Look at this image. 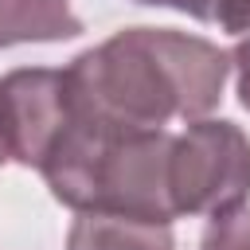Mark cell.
Here are the masks:
<instances>
[{"instance_id": "9c48e42d", "label": "cell", "mask_w": 250, "mask_h": 250, "mask_svg": "<svg viewBox=\"0 0 250 250\" xmlns=\"http://www.w3.org/2000/svg\"><path fill=\"white\" fill-rule=\"evenodd\" d=\"M133 4H145V8H172V12H184V16L199 20V23H211L219 0H133Z\"/></svg>"}, {"instance_id": "8992f818", "label": "cell", "mask_w": 250, "mask_h": 250, "mask_svg": "<svg viewBox=\"0 0 250 250\" xmlns=\"http://www.w3.org/2000/svg\"><path fill=\"white\" fill-rule=\"evenodd\" d=\"M199 250H250V207L211 219L199 238Z\"/></svg>"}, {"instance_id": "3957f363", "label": "cell", "mask_w": 250, "mask_h": 250, "mask_svg": "<svg viewBox=\"0 0 250 250\" xmlns=\"http://www.w3.org/2000/svg\"><path fill=\"white\" fill-rule=\"evenodd\" d=\"M70 117L74 109L66 70L20 66L0 78V137L16 164L39 172V164L47 160Z\"/></svg>"}, {"instance_id": "277c9868", "label": "cell", "mask_w": 250, "mask_h": 250, "mask_svg": "<svg viewBox=\"0 0 250 250\" xmlns=\"http://www.w3.org/2000/svg\"><path fill=\"white\" fill-rule=\"evenodd\" d=\"M66 250H176V234L168 223L113 211H78L66 230Z\"/></svg>"}, {"instance_id": "6da1fadb", "label": "cell", "mask_w": 250, "mask_h": 250, "mask_svg": "<svg viewBox=\"0 0 250 250\" xmlns=\"http://www.w3.org/2000/svg\"><path fill=\"white\" fill-rule=\"evenodd\" d=\"M62 70L78 117L117 133H160L176 117H211L227 90L230 55L191 31L125 27Z\"/></svg>"}, {"instance_id": "52a82bcc", "label": "cell", "mask_w": 250, "mask_h": 250, "mask_svg": "<svg viewBox=\"0 0 250 250\" xmlns=\"http://www.w3.org/2000/svg\"><path fill=\"white\" fill-rule=\"evenodd\" d=\"M211 23H219L230 35H250V0H219Z\"/></svg>"}, {"instance_id": "5b68a950", "label": "cell", "mask_w": 250, "mask_h": 250, "mask_svg": "<svg viewBox=\"0 0 250 250\" xmlns=\"http://www.w3.org/2000/svg\"><path fill=\"white\" fill-rule=\"evenodd\" d=\"M82 31L70 0H0V51L16 43H62Z\"/></svg>"}, {"instance_id": "ba28073f", "label": "cell", "mask_w": 250, "mask_h": 250, "mask_svg": "<svg viewBox=\"0 0 250 250\" xmlns=\"http://www.w3.org/2000/svg\"><path fill=\"white\" fill-rule=\"evenodd\" d=\"M230 66H234V82H238V102H242V109H250V35H242L234 43Z\"/></svg>"}, {"instance_id": "30bf717a", "label": "cell", "mask_w": 250, "mask_h": 250, "mask_svg": "<svg viewBox=\"0 0 250 250\" xmlns=\"http://www.w3.org/2000/svg\"><path fill=\"white\" fill-rule=\"evenodd\" d=\"M8 160H12V156H8V148H4V137H0V168H4Z\"/></svg>"}, {"instance_id": "7a4b0ae2", "label": "cell", "mask_w": 250, "mask_h": 250, "mask_svg": "<svg viewBox=\"0 0 250 250\" xmlns=\"http://www.w3.org/2000/svg\"><path fill=\"white\" fill-rule=\"evenodd\" d=\"M168 188L176 219H219L250 199V137L227 117L188 121L172 141Z\"/></svg>"}]
</instances>
